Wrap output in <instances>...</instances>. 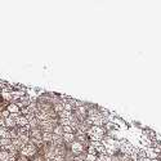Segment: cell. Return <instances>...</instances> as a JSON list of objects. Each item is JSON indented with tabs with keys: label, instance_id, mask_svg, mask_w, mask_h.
<instances>
[{
	"label": "cell",
	"instance_id": "1",
	"mask_svg": "<svg viewBox=\"0 0 161 161\" xmlns=\"http://www.w3.org/2000/svg\"><path fill=\"white\" fill-rule=\"evenodd\" d=\"M102 145L103 147L106 148V154L108 156H112V155H115L117 151H119L120 148V141H117V139H114V138H111V137H108L106 136L103 139H102Z\"/></svg>",
	"mask_w": 161,
	"mask_h": 161
},
{
	"label": "cell",
	"instance_id": "9",
	"mask_svg": "<svg viewBox=\"0 0 161 161\" xmlns=\"http://www.w3.org/2000/svg\"><path fill=\"white\" fill-rule=\"evenodd\" d=\"M41 138H43V142H44V143H52V141H53V133L43 132Z\"/></svg>",
	"mask_w": 161,
	"mask_h": 161
},
{
	"label": "cell",
	"instance_id": "13",
	"mask_svg": "<svg viewBox=\"0 0 161 161\" xmlns=\"http://www.w3.org/2000/svg\"><path fill=\"white\" fill-rule=\"evenodd\" d=\"M57 116H58V119H71L72 112L63 110L62 112H59V114H57Z\"/></svg>",
	"mask_w": 161,
	"mask_h": 161
},
{
	"label": "cell",
	"instance_id": "12",
	"mask_svg": "<svg viewBox=\"0 0 161 161\" xmlns=\"http://www.w3.org/2000/svg\"><path fill=\"white\" fill-rule=\"evenodd\" d=\"M53 134L54 136H59V137H63V134H64V132H63V127L62 125H57V127H54V129H53Z\"/></svg>",
	"mask_w": 161,
	"mask_h": 161
},
{
	"label": "cell",
	"instance_id": "6",
	"mask_svg": "<svg viewBox=\"0 0 161 161\" xmlns=\"http://www.w3.org/2000/svg\"><path fill=\"white\" fill-rule=\"evenodd\" d=\"M146 150V157L147 159H150V160H156V159H159V152L156 151L154 147H148V148H145Z\"/></svg>",
	"mask_w": 161,
	"mask_h": 161
},
{
	"label": "cell",
	"instance_id": "7",
	"mask_svg": "<svg viewBox=\"0 0 161 161\" xmlns=\"http://www.w3.org/2000/svg\"><path fill=\"white\" fill-rule=\"evenodd\" d=\"M7 110L9 111V114H12V115H21V108L17 106L16 103H9L7 106Z\"/></svg>",
	"mask_w": 161,
	"mask_h": 161
},
{
	"label": "cell",
	"instance_id": "2",
	"mask_svg": "<svg viewBox=\"0 0 161 161\" xmlns=\"http://www.w3.org/2000/svg\"><path fill=\"white\" fill-rule=\"evenodd\" d=\"M86 136L90 139V142H102V139L106 137V129L101 127H93L88 130Z\"/></svg>",
	"mask_w": 161,
	"mask_h": 161
},
{
	"label": "cell",
	"instance_id": "5",
	"mask_svg": "<svg viewBox=\"0 0 161 161\" xmlns=\"http://www.w3.org/2000/svg\"><path fill=\"white\" fill-rule=\"evenodd\" d=\"M84 150H85V147L81 145V143H79V142H76V141H73L72 143H71V151H72V154L73 155H81L82 152H84Z\"/></svg>",
	"mask_w": 161,
	"mask_h": 161
},
{
	"label": "cell",
	"instance_id": "14",
	"mask_svg": "<svg viewBox=\"0 0 161 161\" xmlns=\"http://www.w3.org/2000/svg\"><path fill=\"white\" fill-rule=\"evenodd\" d=\"M8 136H9V129L5 128V127L0 128V138H8Z\"/></svg>",
	"mask_w": 161,
	"mask_h": 161
},
{
	"label": "cell",
	"instance_id": "3",
	"mask_svg": "<svg viewBox=\"0 0 161 161\" xmlns=\"http://www.w3.org/2000/svg\"><path fill=\"white\" fill-rule=\"evenodd\" d=\"M134 150H136V146H133L132 142L127 141V139H121V141H120V148H119V151H120L123 155L130 156Z\"/></svg>",
	"mask_w": 161,
	"mask_h": 161
},
{
	"label": "cell",
	"instance_id": "10",
	"mask_svg": "<svg viewBox=\"0 0 161 161\" xmlns=\"http://www.w3.org/2000/svg\"><path fill=\"white\" fill-rule=\"evenodd\" d=\"M5 120V128L8 129H14L17 127V123H16V120L14 119H12V117L9 116L8 119H4Z\"/></svg>",
	"mask_w": 161,
	"mask_h": 161
},
{
	"label": "cell",
	"instance_id": "4",
	"mask_svg": "<svg viewBox=\"0 0 161 161\" xmlns=\"http://www.w3.org/2000/svg\"><path fill=\"white\" fill-rule=\"evenodd\" d=\"M37 152V148L35 147L34 145H31V143H28V145H26L22 151H21V155L23 156V157H31V156H35Z\"/></svg>",
	"mask_w": 161,
	"mask_h": 161
},
{
	"label": "cell",
	"instance_id": "8",
	"mask_svg": "<svg viewBox=\"0 0 161 161\" xmlns=\"http://www.w3.org/2000/svg\"><path fill=\"white\" fill-rule=\"evenodd\" d=\"M16 123H17V127H18V128H23V127H27V125H28V120L26 119L23 115H19L16 119Z\"/></svg>",
	"mask_w": 161,
	"mask_h": 161
},
{
	"label": "cell",
	"instance_id": "11",
	"mask_svg": "<svg viewBox=\"0 0 161 161\" xmlns=\"http://www.w3.org/2000/svg\"><path fill=\"white\" fill-rule=\"evenodd\" d=\"M73 141H75V134H70V133L63 134V142L64 143H72Z\"/></svg>",
	"mask_w": 161,
	"mask_h": 161
}]
</instances>
